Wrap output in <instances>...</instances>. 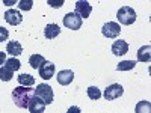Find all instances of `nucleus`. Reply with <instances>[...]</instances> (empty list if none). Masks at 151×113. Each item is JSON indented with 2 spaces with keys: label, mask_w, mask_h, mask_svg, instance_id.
<instances>
[{
  "label": "nucleus",
  "mask_w": 151,
  "mask_h": 113,
  "mask_svg": "<svg viewBox=\"0 0 151 113\" xmlns=\"http://www.w3.org/2000/svg\"><path fill=\"white\" fill-rule=\"evenodd\" d=\"M35 95V89L32 87H26V86H17L12 91V101L15 103L17 107L20 109H27L30 98Z\"/></svg>",
  "instance_id": "obj_1"
},
{
  "label": "nucleus",
  "mask_w": 151,
  "mask_h": 113,
  "mask_svg": "<svg viewBox=\"0 0 151 113\" xmlns=\"http://www.w3.org/2000/svg\"><path fill=\"white\" fill-rule=\"evenodd\" d=\"M116 18L121 24H124V26H130V24H133L136 21V12L130 6H122L116 12Z\"/></svg>",
  "instance_id": "obj_2"
},
{
  "label": "nucleus",
  "mask_w": 151,
  "mask_h": 113,
  "mask_svg": "<svg viewBox=\"0 0 151 113\" xmlns=\"http://www.w3.org/2000/svg\"><path fill=\"white\" fill-rule=\"evenodd\" d=\"M35 95L38 98H41L45 104H52L53 103V87L50 86V84H47V83L36 84Z\"/></svg>",
  "instance_id": "obj_3"
},
{
  "label": "nucleus",
  "mask_w": 151,
  "mask_h": 113,
  "mask_svg": "<svg viewBox=\"0 0 151 113\" xmlns=\"http://www.w3.org/2000/svg\"><path fill=\"white\" fill-rule=\"evenodd\" d=\"M122 94H124V87H122L119 83H113V84H109V86L106 87L104 92H103L101 95L104 97L106 101H113V99L119 98Z\"/></svg>",
  "instance_id": "obj_4"
},
{
  "label": "nucleus",
  "mask_w": 151,
  "mask_h": 113,
  "mask_svg": "<svg viewBox=\"0 0 151 113\" xmlns=\"http://www.w3.org/2000/svg\"><path fill=\"white\" fill-rule=\"evenodd\" d=\"M101 33L109 38V39H113V38H116L119 33H121V26L115 21H109V23H104L103 27H101Z\"/></svg>",
  "instance_id": "obj_5"
},
{
  "label": "nucleus",
  "mask_w": 151,
  "mask_h": 113,
  "mask_svg": "<svg viewBox=\"0 0 151 113\" xmlns=\"http://www.w3.org/2000/svg\"><path fill=\"white\" fill-rule=\"evenodd\" d=\"M64 26L71 30H79L82 27V18L79 15H76L74 12H68L64 17Z\"/></svg>",
  "instance_id": "obj_6"
},
{
  "label": "nucleus",
  "mask_w": 151,
  "mask_h": 113,
  "mask_svg": "<svg viewBox=\"0 0 151 113\" xmlns=\"http://www.w3.org/2000/svg\"><path fill=\"white\" fill-rule=\"evenodd\" d=\"M92 12V6L89 5V2H85V0H79L76 2V9H74V14L79 15L82 20L83 18H88Z\"/></svg>",
  "instance_id": "obj_7"
},
{
  "label": "nucleus",
  "mask_w": 151,
  "mask_h": 113,
  "mask_svg": "<svg viewBox=\"0 0 151 113\" xmlns=\"http://www.w3.org/2000/svg\"><path fill=\"white\" fill-rule=\"evenodd\" d=\"M38 72H40V77L44 79V80H50L55 75V65L52 64V62L45 60L44 64L38 68Z\"/></svg>",
  "instance_id": "obj_8"
},
{
  "label": "nucleus",
  "mask_w": 151,
  "mask_h": 113,
  "mask_svg": "<svg viewBox=\"0 0 151 113\" xmlns=\"http://www.w3.org/2000/svg\"><path fill=\"white\" fill-rule=\"evenodd\" d=\"M29 112L30 113H44L45 110V103L42 101L41 98H38L36 95H33L29 101V106H27Z\"/></svg>",
  "instance_id": "obj_9"
},
{
  "label": "nucleus",
  "mask_w": 151,
  "mask_h": 113,
  "mask_svg": "<svg viewBox=\"0 0 151 113\" xmlns=\"http://www.w3.org/2000/svg\"><path fill=\"white\" fill-rule=\"evenodd\" d=\"M5 20L8 24H11V26H18V24L23 21V17L20 14V11L17 9H8L5 12Z\"/></svg>",
  "instance_id": "obj_10"
},
{
  "label": "nucleus",
  "mask_w": 151,
  "mask_h": 113,
  "mask_svg": "<svg viewBox=\"0 0 151 113\" xmlns=\"http://www.w3.org/2000/svg\"><path fill=\"white\" fill-rule=\"evenodd\" d=\"M112 53L115 56H124L129 53V44L122 41V39H118L112 44Z\"/></svg>",
  "instance_id": "obj_11"
},
{
  "label": "nucleus",
  "mask_w": 151,
  "mask_h": 113,
  "mask_svg": "<svg viewBox=\"0 0 151 113\" xmlns=\"http://www.w3.org/2000/svg\"><path fill=\"white\" fill-rule=\"evenodd\" d=\"M74 80V72L71 69H62L58 72V83L60 86H68Z\"/></svg>",
  "instance_id": "obj_12"
},
{
  "label": "nucleus",
  "mask_w": 151,
  "mask_h": 113,
  "mask_svg": "<svg viewBox=\"0 0 151 113\" xmlns=\"http://www.w3.org/2000/svg\"><path fill=\"white\" fill-rule=\"evenodd\" d=\"M6 53H9L11 57H17L23 53V47L18 41H9L6 44Z\"/></svg>",
  "instance_id": "obj_13"
},
{
  "label": "nucleus",
  "mask_w": 151,
  "mask_h": 113,
  "mask_svg": "<svg viewBox=\"0 0 151 113\" xmlns=\"http://www.w3.org/2000/svg\"><path fill=\"white\" fill-rule=\"evenodd\" d=\"M59 33H60V27L55 23L47 24L45 29H44V36L47 38V39H55V38L59 36Z\"/></svg>",
  "instance_id": "obj_14"
},
{
  "label": "nucleus",
  "mask_w": 151,
  "mask_h": 113,
  "mask_svg": "<svg viewBox=\"0 0 151 113\" xmlns=\"http://www.w3.org/2000/svg\"><path fill=\"white\" fill-rule=\"evenodd\" d=\"M151 47L150 45H144L137 50V60L139 62H150L151 59Z\"/></svg>",
  "instance_id": "obj_15"
},
{
  "label": "nucleus",
  "mask_w": 151,
  "mask_h": 113,
  "mask_svg": "<svg viewBox=\"0 0 151 113\" xmlns=\"http://www.w3.org/2000/svg\"><path fill=\"white\" fill-rule=\"evenodd\" d=\"M44 62H45V57L41 56V54H36V53L29 57V65H30L33 69H38V68L44 64Z\"/></svg>",
  "instance_id": "obj_16"
},
{
  "label": "nucleus",
  "mask_w": 151,
  "mask_h": 113,
  "mask_svg": "<svg viewBox=\"0 0 151 113\" xmlns=\"http://www.w3.org/2000/svg\"><path fill=\"white\" fill-rule=\"evenodd\" d=\"M20 86H26V87H30L35 84V79L32 77L30 74H20L18 77H17Z\"/></svg>",
  "instance_id": "obj_17"
},
{
  "label": "nucleus",
  "mask_w": 151,
  "mask_h": 113,
  "mask_svg": "<svg viewBox=\"0 0 151 113\" xmlns=\"http://www.w3.org/2000/svg\"><path fill=\"white\" fill-rule=\"evenodd\" d=\"M5 67L14 72V71H18V69L21 68V62H20L17 57H9V59H6V62H5Z\"/></svg>",
  "instance_id": "obj_18"
},
{
  "label": "nucleus",
  "mask_w": 151,
  "mask_h": 113,
  "mask_svg": "<svg viewBox=\"0 0 151 113\" xmlns=\"http://www.w3.org/2000/svg\"><path fill=\"white\" fill-rule=\"evenodd\" d=\"M134 112L136 113H151V103L150 101H139L134 107Z\"/></svg>",
  "instance_id": "obj_19"
},
{
  "label": "nucleus",
  "mask_w": 151,
  "mask_h": 113,
  "mask_svg": "<svg viewBox=\"0 0 151 113\" xmlns=\"http://www.w3.org/2000/svg\"><path fill=\"white\" fill-rule=\"evenodd\" d=\"M134 67H136L134 60H122L116 65V71H130V69H134Z\"/></svg>",
  "instance_id": "obj_20"
},
{
  "label": "nucleus",
  "mask_w": 151,
  "mask_h": 113,
  "mask_svg": "<svg viewBox=\"0 0 151 113\" xmlns=\"http://www.w3.org/2000/svg\"><path fill=\"white\" fill-rule=\"evenodd\" d=\"M86 94H88V97H89V99H94V101L101 98V91H100L97 86H89L86 89Z\"/></svg>",
  "instance_id": "obj_21"
},
{
  "label": "nucleus",
  "mask_w": 151,
  "mask_h": 113,
  "mask_svg": "<svg viewBox=\"0 0 151 113\" xmlns=\"http://www.w3.org/2000/svg\"><path fill=\"white\" fill-rule=\"evenodd\" d=\"M14 77V72L11 69H8L6 67H0V80L2 82H9Z\"/></svg>",
  "instance_id": "obj_22"
},
{
  "label": "nucleus",
  "mask_w": 151,
  "mask_h": 113,
  "mask_svg": "<svg viewBox=\"0 0 151 113\" xmlns=\"http://www.w3.org/2000/svg\"><path fill=\"white\" fill-rule=\"evenodd\" d=\"M33 6V0H20L18 2V8L21 11H30Z\"/></svg>",
  "instance_id": "obj_23"
},
{
  "label": "nucleus",
  "mask_w": 151,
  "mask_h": 113,
  "mask_svg": "<svg viewBox=\"0 0 151 113\" xmlns=\"http://www.w3.org/2000/svg\"><path fill=\"white\" fill-rule=\"evenodd\" d=\"M47 5L55 8V9H58V8L64 6V0H47Z\"/></svg>",
  "instance_id": "obj_24"
},
{
  "label": "nucleus",
  "mask_w": 151,
  "mask_h": 113,
  "mask_svg": "<svg viewBox=\"0 0 151 113\" xmlns=\"http://www.w3.org/2000/svg\"><path fill=\"white\" fill-rule=\"evenodd\" d=\"M8 38H9V32H8V29H5V27L0 26V42L8 41Z\"/></svg>",
  "instance_id": "obj_25"
},
{
  "label": "nucleus",
  "mask_w": 151,
  "mask_h": 113,
  "mask_svg": "<svg viewBox=\"0 0 151 113\" xmlns=\"http://www.w3.org/2000/svg\"><path fill=\"white\" fill-rule=\"evenodd\" d=\"M67 113H82V110L77 107V106H73V107H70L68 109V112Z\"/></svg>",
  "instance_id": "obj_26"
},
{
  "label": "nucleus",
  "mask_w": 151,
  "mask_h": 113,
  "mask_svg": "<svg viewBox=\"0 0 151 113\" xmlns=\"http://www.w3.org/2000/svg\"><path fill=\"white\" fill-rule=\"evenodd\" d=\"M5 62H6V53L0 51V65H3Z\"/></svg>",
  "instance_id": "obj_27"
}]
</instances>
